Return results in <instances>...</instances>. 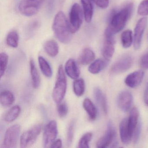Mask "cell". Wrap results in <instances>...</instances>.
<instances>
[{
    "instance_id": "obj_1",
    "label": "cell",
    "mask_w": 148,
    "mask_h": 148,
    "mask_svg": "<svg viewBox=\"0 0 148 148\" xmlns=\"http://www.w3.org/2000/svg\"><path fill=\"white\" fill-rule=\"evenodd\" d=\"M52 29L55 37L61 43L67 44L71 42L73 33L69 21L62 11L56 14L53 23Z\"/></svg>"
},
{
    "instance_id": "obj_2",
    "label": "cell",
    "mask_w": 148,
    "mask_h": 148,
    "mask_svg": "<svg viewBox=\"0 0 148 148\" xmlns=\"http://www.w3.org/2000/svg\"><path fill=\"white\" fill-rule=\"evenodd\" d=\"M133 10V4L130 3L118 12L113 11L110 17L108 28L113 34L122 31L130 18Z\"/></svg>"
},
{
    "instance_id": "obj_3",
    "label": "cell",
    "mask_w": 148,
    "mask_h": 148,
    "mask_svg": "<svg viewBox=\"0 0 148 148\" xmlns=\"http://www.w3.org/2000/svg\"><path fill=\"white\" fill-rule=\"evenodd\" d=\"M67 87L66 77L63 66L60 65L58 69L57 79L53 91V99L57 103L62 102L64 99Z\"/></svg>"
},
{
    "instance_id": "obj_4",
    "label": "cell",
    "mask_w": 148,
    "mask_h": 148,
    "mask_svg": "<svg viewBox=\"0 0 148 148\" xmlns=\"http://www.w3.org/2000/svg\"><path fill=\"white\" fill-rule=\"evenodd\" d=\"M69 23L73 34L79 30L83 23V13L82 8L77 3L73 5L69 12Z\"/></svg>"
},
{
    "instance_id": "obj_5",
    "label": "cell",
    "mask_w": 148,
    "mask_h": 148,
    "mask_svg": "<svg viewBox=\"0 0 148 148\" xmlns=\"http://www.w3.org/2000/svg\"><path fill=\"white\" fill-rule=\"evenodd\" d=\"M117 145L116 130L112 123L109 122L104 135L97 142V147L99 148H105L111 145L112 147H116Z\"/></svg>"
},
{
    "instance_id": "obj_6",
    "label": "cell",
    "mask_w": 148,
    "mask_h": 148,
    "mask_svg": "<svg viewBox=\"0 0 148 148\" xmlns=\"http://www.w3.org/2000/svg\"><path fill=\"white\" fill-rule=\"evenodd\" d=\"M45 0H21L18 9L21 13L27 17L36 14L41 7Z\"/></svg>"
},
{
    "instance_id": "obj_7",
    "label": "cell",
    "mask_w": 148,
    "mask_h": 148,
    "mask_svg": "<svg viewBox=\"0 0 148 148\" xmlns=\"http://www.w3.org/2000/svg\"><path fill=\"white\" fill-rule=\"evenodd\" d=\"M21 129V127L19 125L15 124L7 130L3 141V148H16L20 134Z\"/></svg>"
},
{
    "instance_id": "obj_8",
    "label": "cell",
    "mask_w": 148,
    "mask_h": 148,
    "mask_svg": "<svg viewBox=\"0 0 148 148\" xmlns=\"http://www.w3.org/2000/svg\"><path fill=\"white\" fill-rule=\"evenodd\" d=\"M41 131V125L38 124L24 132L21 137V147L26 148L31 147L36 142Z\"/></svg>"
},
{
    "instance_id": "obj_9",
    "label": "cell",
    "mask_w": 148,
    "mask_h": 148,
    "mask_svg": "<svg viewBox=\"0 0 148 148\" xmlns=\"http://www.w3.org/2000/svg\"><path fill=\"white\" fill-rule=\"evenodd\" d=\"M114 35L110 29L107 27L104 33V41L102 49V54L105 59H111L115 52V40Z\"/></svg>"
},
{
    "instance_id": "obj_10",
    "label": "cell",
    "mask_w": 148,
    "mask_h": 148,
    "mask_svg": "<svg viewBox=\"0 0 148 148\" xmlns=\"http://www.w3.org/2000/svg\"><path fill=\"white\" fill-rule=\"evenodd\" d=\"M57 123L55 120L50 121L46 126L43 134V143L44 147L47 148L55 141L58 136Z\"/></svg>"
},
{
    "instance_id": "obj_11",
    "label": "cell",
    "mask_w": 148,
    "mask_h": 148,
    "mask_svg": "<svg viewBox=\"0 0 148 148\" xmlns=\"http://www.w3.org/2000/svg\"><path fill=\"white\" fill-rule=\"evenodd\" d=\"M133 63L132 57L130 55H125L118 60L111 68L110 71L113 74L123 73L129 70Z\"/></svg>"
},
{
    "instance_id": "obj_12",
    "label": "cell",
    "mask_w": 148,
    "mask_h": 148,
    "mask_svg": "<svg viewBox=\"0 0 148 148\" xmlns=\"http://www.w3.org/2000/svg\"><path fill=\"white\" fill-rule=\"evenodd\" d=\"M147 19L146 18L140 19L137 23L134 30L133 45L135 50H138L141 46V42L145 30L147 26Z\"/></svg>"
},
{
    "instance_id": "obj_13",
    "label": "cell",
    "mask_w": 148,
    "mask_h": 148,
    "mask_svg": "<svg viewBox=\"0 0 148 148\" xmlns=\"http://www.w3.org/2000/svg\"><path fill=\"white\" fill-rule=\"evenodd\" d=\"M133 97L130 92L123 91L119 93L117 98V104L119 109L126 112L130 110L132 104Z\"/></svg>"
},
{
    "instance_id": "obj_14",
    "label": "cell",
    "mask_w": 148,
    "mask_h": 148,
    "mask_svg": "<svg viewBox=\"0 0 148 148\" xmlns=\"http://www.w3.org/2000/svg\"><path fill=\"white\" fill-rule=\"evenodd\" d=\"M144 77V72L142 70L134 72L128 75L125 80V84L130 87L134 88L138 86L143 81Z\"/></svg>"
},
{
    "instance_id": "obj_15",
    "label": "cell",
    "mask_w": 148,
    "mask_h": 148,
    "mask_svg": "<svg viewBox=\"0 0 148 148\" xmlns=\"http://www.w3.org/2000/svg\"><path fill=\"white\" fill-rule=\"evenodd\" d=\"M119 132L122 143L124 144L130 143L132 139V136L129 130L128 119L125 118L119 124Z\"/></svg>"
},
{
    "instance_id": "obj_16",
    "label": "cell",
    "mask_w": 148,
    "mask_h": 148,
    "mask_svg": "<svg viewBox=\"0 0 148 148\" xmlns=\"http://www.w3.org/2000/svg\"><path fill=\"white\" fill-rule=\"evenodd\" d=\"M65 70L67 76L72 79H77L80 75L79 69L75 60L72 59H70L66 61Z\"/></svg>"
},
{
    "instance_id": "obj_17",
    "label": "cell",
    "mask_w": 148,
    "mask_h": 148,
    "mask_svg": "<svg viewBox=\"0 0 148 148\" xmlns=\"http://www.w3.org/2000/svg\"><path fill=\"white\" fill-rule=\"evenodd\" d=\"M95 58V54L90 48L84 49L79 54V63L83 65H86L92 62Z\"/></svg>"
},
{
    "instance_id": "obj_18",
    "label": "cell",
    "mask_w": 148,
    "mask_h": 148,
    "mask_svg": "<svg viewBox=\"0 0 148 148\" xmlns=\"http://www.w3.org/2000/svg\"><path fill=\"white\" fill-rule=\"evenodd\" d=\"M85 20L87 23H90L93 14V0H81Z\"/></svg>"
},
{
    "instance_id": "obj_19",
    "label": "cell",
    "mask_w": 148,
    "mask_h": 148,
    "mask_svg": "<svg viewBox=\"0 0 148 148\" xmlns=\"http://www.w3.org/2000/svg\"><path fill=\"white\" fill-rule=\"evenodd\" d=\"M139 117V112L136 107H134L131 110L130 116L128 119V125L129 130L132 137V134L137 125Z\"/></svg>"
},
{
    "instance_id": "obj_20",
    "label": "cell",
    "mask_w": 148,
    "mask_h": 148,
    "mask_svg": "<svg viewBox=\"0 0 148 148\" xmlns=\"http://www.w3.org/2000/svg\"><path fill=\"white\" fill-rule=\"evenodd\" d=\"M108 60L98 59L92 62L88 67V71L92 74H97L106 67Z\"/></svg>"
},
{
    "instance_id": "obj_21",
    "label": "cell",
    "mask_w": 148,
    "mask_h": 148,
    "mask_svg": "<svg viewBox=\"0 0 148 148\" xmlns=\"http://www.w3.org/2000/svg\"><path fill=\"white\" fill-rule=\"evenodd\" d=\"M94 95L96 101L100 106L104 113L107 114L108 112V106L105 95L99 88H96L94 89Z\"/></svg>"
},
{
    "instance_id": "obj_22",
    "label": "cell",
    "mask_w": 148,
    "mask_h": 148,
    "mask_svg": "<svg viewBox=\"0 0 148 148\" xmlns=\"http://www.w3.org/2000/svg\"><path fill=\"white\" fill-rule=\"evenodd\" d=\"M83 106L90 119L92 120H95L97 117V111L96 106L91 100L89 98L85 99Z\"/></svg>"
},
{
    "instance_id": "obj_23",
    "label": "cell",
    "mask_w": 148,
    "mask_h": 148,
    "mask_svg": "<svg viewBox=\"0 0 148 148\" xmlns=\"http://www.w3.org/2000/svg\"><path fill=\"white\" fill-rule=\"evenodd\" d=\"M30 69L33 86L35 89H37L40 85V78L35 63L33 60H30Z\"/></svg>"
},
{
    "instance_id": "obj_24",
    "label": "cell",
    "mask_w": 148,
    "mask_h": 148,
    "mask_svg": "<svg viewBox=\"0 0 148 148\" xmlns=\"http://www.w3.org/2000/svg\"><path fill=\"white\" fill-rule=\"evenodd\" d=\"M44 49L46 53L51 57H55L59 53L58 43L53 40L46 41L44 45Z\"/></svg>"
},
{
    "instance_id": "obj_25",
    "label": "cell",
    "mask_w": 148,
    "mask_h": 148,
    "mask_svg": "<svg viewBox=\"0 0 148 148\" xmlns=\"http://www.w3.org/2000/svg\"><path fill=\"white\" fill-rule=\"evenodd\" d=\"M21 109L18 105L14 106L10 109L4 116V120L8 123L13 122L20 114Z\"/></svg>"
},
{
    "instance_id": "obj_26",
    "label": "cell",
    "mask_w": 148,
    "mask_h": 148,
    "mask_svg": "<svg viewBox=\"0 0 148 148\" xmlns=\"http://www.w3.org/2000/svg\"><path fill=\"white\" fill-rule=\"evenodd\" d=\"M0 101L3 106H10L14 102V95L10 91H2L0 95Z\"/></svg>"
},
{
    "instance_id": "obj_27",
    "label": "cell",
    "mask_w": 148,
    "mask_h": 148,
    "mask_svg": "<svg viewBox=\"0 0 148 148\" xmlns=\"http://www.w3.org/2000/svg\"><path fill=\"white\" fill-rule=\"evenodd\" d=\"M38 62L40 68L44 75L47 77H51L52 76L53 72L51 67L48 62L43 57L38 58Z\"/></svg>"
},
{
    "instance_id": "obj_28",
    "label": "cell",
    "mask_w": 148,
    "mask_h": 148,
    "mask_svg": "<svg viewBox=\"0 0 148 148\" xmlns=\"http://www.w3.org/2000/svg\"><path fill=\"white\" fill-rule=\"evenodd\" d=\"M19 37L17 31L12 30L8 33L7 35L6 43L8 45L13 48H16L18 45Z\"/></svg>"
},
{
    "instance_id": "obj_29",
    "label": "cell",
    "mask_w": 148,
    "mask_h": 148,
    "mask_svg": "<svg viewBox=\"0 0 148 148\" xmlns=\"http://www.w3.org/2000/svg\"><path fill=\"white\" fill-rule=\"evenodd\" d=\"M85 84L84 80L82 78L75 79L73 83V90L76 96L81 97L84 93Z\"/></svg>"
},
{
    "instance_id": "obj_30",
    "label": "cell",
    "mask_w": 148,
    "mask_h": 148,
    "mask_svg": "<svg viewBox=\"0 0 148 148\" xmlns=\"http://www.w3.org/2000/svg\"><path fill=\"white\" fill-rule=\"evenodd\" d=\"M121 40L124 48H128L130 47L133 42L132 32L130 30L124 31L121 34Z\"/></svg>"
},
{
    "instance_id": "obj_31",
    "label": "cell",
    "mask_w": 148,
    "mask_h": 148,
    "mask_svg": "<svg viewBox=\"0 0 148 148\" xmlns=\"http://www.w3.org/2000/svg\"><path fill=\"white\" fill-rule=\"evenodd\" d=\"M8 62V55L5 53H1L0 54V75L1 78L5 73Z\"/></svg>"
},
{
    "instance_id": "obj_32",
    "label": "cell",
    "mask_w": 148,
    "mask_h": 148,
    "mask_svg": "<svg viewBox=\"0 0 148 148\" xmlns=\"http://www.w3.org/2000/svg\"><path fill=\"white\" fill-rule=\"evenodd\" d=\"M92 134L91 132H87L84 134L79 140L78 143V147L80 148H88L89 143L92 138Z\"/></svg>"
},
{
    "instance_id": "obj_33",
    "label": "cell",
    "mask_w": 148,
    "mask_h": 148,
    "mask_svg": "<svg viewBox=\"0 0 148 148\" xmlns=\"http://www.w3.org/2000/svg\"><path fill=\"white\" fill-rule=\"evenodd\" d=\"M74 127H75V122L74 121H72L70 123L67 130V143L68 146L71 145L72 143L73 135H74Z\"/></svg>"
},
{
    "instance_id": "obj_34",
    "label": "cell",
    "mask_w": 148,
    "mask_h": 148,
    "mask_svg": "<svg viewBox=\"0 0 148 148\" xmlns=\"http://www.w3.org/2000/svg\"><path fill=\"white\" fill-rule=\"evenodd\" d=\"M138 14L141 16L148 15V0H143L139 4Z\"/></svg>"
},
{
    "instance_id": "obj_35",
    "label": "cell",
    "mask_w": 148,
    "mask_h": 148,
    "mask_svg": "<svg viewBox=\"0 0 148 148\" xmlns=\"http://www.w3.org/2000/svg\"><path fill=\"white\" fill-rule=\"evenodd\" d=\"M58 116L60 118H64L67 115L68 112V108L67 105L64 103H58L57 107Z\"/></svg>"
},
{
    "instance_id": "obj_36",
    "label": "cell",
    "mask_w": 148,
    "mask_h": 148,
    "mask_svg": "<svg viewBox=\"0 0 148 148\" xmlns=\"http://www.w3.org/2000/svg\"><path fill=\"white\" fill-rule=\"evenodd\" d=\"M141 129H142V124L141 122L139 121L132 134V139H133V142L135 144L137 143L139 141L140 134H141Z\"/></svg>"
},
{
    "instance_id": "obj_37",
    "label": "cell",
    "mask_w": 148,
    "mask_h": 148,
    "mask_svg": "<svg viewBox=\"0 0 148 148\" xmlns=\"http://www.w3.org/2000/svg\"><path fill=\"white\" fill-rule=\"evenodd\" d=\"M97 6L102 9H106L109 6V0H93Z\"/></svg>"
},
{
    "instance_id": "obj_38",
    "label": "cell",
    "mask_w": 148,
    "mask_h": 148,
    "mask_svg": "<svg viewBox=\"0 0 148 148\" xmlns=\"http://www.w3.org/2000/svg\"><path fill=\"white\" fill-rule=\"evenodd\" d=\"M140 65L143 68L148 69V52L141 58Z\"/></svg>"
},
{
    "instance_id": "obj_39",
    "label": "cell",
    "mask_w": 148,
    "mask_h": 148,
    "mask_svg": "<svg viewBox=\"0 0 148 148\" xmlns=\"http://www.w3.org/2000/svg\"><path fill=\"white\" fill-rule=\"evenodd\" d=\"M62 143L60 139L55 140L51 145L50 147L53 148H60L62 147Z\"/></svg>"
},
{
    "instance_id": "obj_40",
    "label": "cell",
    "mask_w": 148,
    "mask_h": 148,
    "mask_svg": "<svg viewBox=\"0 0 148 148\" xmlns=\"http://www.w3.org/2000/svg\"><path fill=\"white\" fill-rule=\"evenodd\" d=\"M144 99L145 103L146 104V105L148 106V84L145 90Z\"/></svg>"
}]
</instances>
